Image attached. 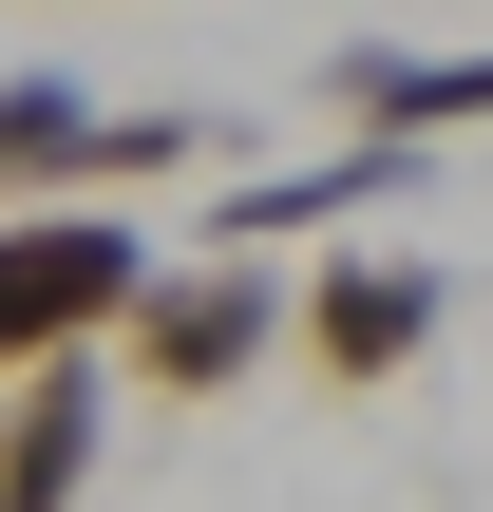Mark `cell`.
Here are the masks:
<instances>
[{
	"label": "cell",
	"instance_id": "cell-6",
	"mask_svg": "<svg viewBox=\"0 0 493 512\" xmlns=\"http://www.w3.org/2000/svg\"><path fill=\"white\" fill-rule=\"evenodd\" d=\"M95 475H114V380H95V342H57L0 399V512H76Z\"/></svg>",
	"mask_w": 493,
	"mask_h": 512
},
{
	"label": "cell",
	"instance_id": "cell-4",
	"mask_svg": "<svg viewBox=\"0 0 493 512\" xmlns=\"http://www.w3.org/2000/svg\"><path fill=\"white\" fill-rule=\"evenodd\" d=\"M228 133L209 114H114L76 76H0V190H152V171H209Z\"/></svg>",
	"mask_w": 493,
	"mask_h": 512
},
{
	"label": "cell",
	"instance_id": "cell-2",
	"mask_svg": "<svg viewBox=\"0 0 493 512\" xmlns=\"http://www.w3.org/2000/svg\"><path fill=\"white\" fill-rule=\"evenodd\" d=\"M133 399H228V380H266L285 361V285H266V247H152V285H133Z\"/></svg>",
	"mask_w": 493,
	"mask_h": 512
},
{
	"label": "cell",
	"instance_id": "cell-3",
	"mask_svg": "<svg viewBox=\"0 0 493 512\" xmlns=\"http://www.w3.org/2000/svg\"><path fill=\"white\" fill-rule=\"evenodd\" d=\"M437 323H456V285H437V247H342V266H304V304H285V342H304V380H342V399H380V380H418V361H437Z\"/></svg>",
	"mask_w": 493,
	"mask_h": 512
},
{
	"label": "cell",
	"instance_id": "cell-7",
	"mask_svg": "<svg viewBox=\"0 0 493 512\" xmlns=\"http://www.w3.org/2000/svg\"><path fill=\"white\" fill-rule=\"evenodd\" d=\"M323 114H361V133L437 152V133H475V114H493V38H475V57H399V38H342V57H323Z\"/></svg>",
	"mask_w": 493,
	"mask_h": 512
},
{
	"label": "cell",
	"instance_id": "cell-1",
	"mask_svg": "<svg viewBox=\"0 0 493 512\" xmlns=\"http://www.w3.org/2000/svg\"><path fill=\"white\" fill-rule=\"evenodd\" d=\"M133 285H152L133 190H0V380L57 361V342H114Z\"/></svg>",
	"mask_w": 493,
	"mask_h": 512
},
{
	"label": "cell",
	"instance_id": "cell-5",
	"mask_svg": "<svg viewBox=\"0 0 493 512\" xmlns=\"http://www.w3.org/2000/svg\"><path fill=\"white\" fill-rule=\"evenodd\" d=\"M399 133H342V152H285V171H228L209 190V247H323V228H380L399 209Z\"/></svg>",
	"mask_w": 493,
	"mask_h": 512
}]
</instances>
